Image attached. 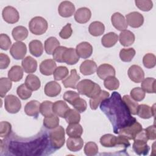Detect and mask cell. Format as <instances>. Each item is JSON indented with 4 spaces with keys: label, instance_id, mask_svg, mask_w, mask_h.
I'll return each mask as SVG.
<instances>
[{
    "label": "cell",
    "instance_id": "6da1fadb",
    "mask_svg": "<svg viewBox=\"0 0 156 156\" xmlns=\"http://www.w3.org/2000/svg\"><path fill=\"white\" fill-rule=\"evenodd\" d=\"M100 107L111 121L115 133H117L119 129L131 124L136 120L130 115L120 94L117 92H113L111 98L104 101Z\"/></svg>",
    "mask_w": 156,
    "mask_h": 156
},
{
    "label": "cell",
    "instance_id": "7a4b0ae2",
    "mask_svg": "<svg viewBox=\"0 0 156 156\" xmlns=\"http://www.w3.org/2000/svg\"><path fill=\"white\" fill-rule=\"evenodd\" d=\"M76 89L79 94L93 98L97 96L102 90L101 87L90 79H83L78 82Z\"/></svg>",
    "mask_w": 156,
    "mask_h": 156
},
{
    "label": "cell",
    "instance_id": "3957f363",
    "mask_svg": "<svg viewBox=\"0 0 156 156\" xmlns=\"http://www.w3.org/2000/svg\"><path fill=\"white\" fill-rule=\"evenodd\" d=\"M133 149L138 155H147L149 151V147L147 144L148 139L146 135L144 129H142L134 138Z\"/></svg>",
    "mask_w": 156,
    "mask_h": 156
},
{
    "label": "cell",
    "instance_id": "277c9868",
    "mask_svg": "<svg viewBox=\"0 0 156 156\" xmlns=\"http://www.w3.org/2000/svg\"><path fill=\"white\" fill-rule=\"evenodd\" d=\"M49 138L51 146L55 149L61 148L64 145L65 141L64 128L60 126L53 129L49 133Z\"/></svg>",
    "mask_w": 156,
    "mask_h": 156
},
{
    "label": "cell",
    "instance_id": "5b68a950",
    "mask_svg": "<svg viewBox=\"0 0 156 156\" xmlns=\"http://www.w3.org/2000/svg\"><path fill=\"white\" fill-rule=\"evenodd\" d=\"M48 24L47 21L41 16H35L29 23V30L33 34L40 35L46 32Z\"/></svg>",
    "mask_w": 156,
    "mask_h": 156
},
{
    "label": "cell",
    "instance_id": "8992f818",
    "mask_svg": "<svg viewBox=\"0 0 156 156\" xmlns=\"http://www.w3.org/2000/svg\"><path fill=\"white\" fill-rule=\"evenodd\" d=\"M142 129L141 124L136 120L131 124L119 129L116 134L121 135L128 140H134L136 135Z\"/></svg>",
    "mask_w": 156,
    "mask_h": 156
},
{
    "label": "cell",
    "instance_id": "52a82bcc",
    "mask_svg": "<svg viewBox=\"0 0 156 156\" xmlns=\"http://www.w3.org/2000/svg\"><path fill=\"white\" fill-rule=\"evenodd\" d=\"M4 107L5 110L12 114L18 113L21 108L20 100L13 94H9L4 98Z\"/></svg>",
    "mask_w": 156,
    "mask_h": 156
},
{
    "label": "cell",
    "instance_id": "ba28073f",
    "mask_svg": "<svg viewBox=\"0 0 156 156\" xmlns=\"http://www.w3.org/2000/svg\"><path fill=\"white\" fill-rule=\"evenodd\" d=\"M4 20L9 24H14L18 21L20 15L18 10L12 6H6L2 12Z\"/></svg>",
    "mask_w": 156,
    "mask_h": 156
},
{
    "label": "cell",
    "instance_id": "9c48e42d",
    "mask_svg": "<svg viewBox=\"0 0 156 156\" xmlns=\"http://www.w3.org/2000/svg\"><path fill=\"white\" fill-rule=\"evenodd\" d=\"M26 52V45L21 41H16L14 43L10 49V54L16 60L23 59Z\"/></svg>",
    "mask_w": 156,
    "mask_h": 156
},
{
    "label": "cell",
    "instance_id": "30bf717a",
    "mask_svg": "<svg viewBox=\"0 0 156 156\" xmlns=\"http://www.w3.org/2000/svg\"><path fill=\"white\" fill-rule=\"evenodd\" d=\"M127 74L130 79L135 83H140L144 78L143 69L140 66L136 65L130 66L128 69Z\"/></svg>",
    "mask_w": 156,
    "mask_h": 156
},
{
    "label": "cell",
    "instance_id": "8fae6325",
    "mask_svg": "<svg viewBox=\"0 0 156 156\" xmlns=\"http://www.w3.org/2000/svg\"><path fill=\"white\" fill-rule=\"evenodd\" d=\"M126 20L127 25L133 28L141 27L144 23V17L142 14L138 12H132L126 15Z\"/></svg>",
    "mask_w": 156,
    "mask_h": 156
},
{
    "label": "cell",
    "instance_id": "7c38bea8",
    "mask_svg": "<svg viewBox=\"0 0 156 156\" xmlns=\"http://www.w3.org/2000/svg\"><path fill=\"white\" fill-rule=\"evenodd\" d=\"M75 12V6L70 1H62L58 7V14L63 18H68L71 16Z\"/></svg>",
    "mask_w": 156,
    "mask_h": 156
},
{
    "label": "cell",
    "instance_id": "4fadbf2b",
    "mask_svg": "<svg viewBox=\"0 0 156 156\" xmlns=\"http://www.w3.org/2000/svg\"><path fill=\"white\" fill-rule=\"evenodd\" d=\"M76 51L79 57L88 58L93 53V46L88 42L83 41L76 46Z\"/></svg>",
    "mask_w": 156,
    "mask_h": 156
},
{
    "label": "cell",
    "instance_id": "5bb4252c",
    "mask_svg": "<svg viewBox=\"0 0 156 156\" xmlns=\"http://www.w3.org/2000/svg\"><path fill=\"white\" fill-rule=\"evenodd\" d=\"M98 76L102 80L110 76H115L116 72L114 67L111 65L104 63L101 65L96 70Z\"/></svg>",
    "mask_w": 156,
    "mask_h": 156
},
{
    "label": "cell",
    "instance_id": "9a60e30c",
    "mask_svg": "<svg viewBox=\"0 0 156 156\" xmlns=\"http://www.w3.org/2000/svg\"><path fill=\"white\" fill-rule=\"evenodd\" d=\"M111 21L114 27L120 31L126 30L128 27L124 16L119 12H115L112 15Z\"/></svg>",
    "mask_w": 156,
    "mask_h": 156
},
{
    "label": "cell",
    "instance_id": "2e32d148",
    "mask_svg": "<svg viewBox=\"0 0 156 156\" xmlns=\"http://www.w3.org/2000/svg\"><path fill=\"white\" fill-rule=\"evenodd\" d=\"M57 64L52 59H46L41 62L40 65V71L44 76H51L53 74Z\"/></svg>",
    "mask_w": 156,
    "mask_h": 156
},
{
    "label": "cell",
    "instance_id": "e0dca14e",
    "mask_svg": "<svg viewBox=\"0 0 156 156\" xmlns=\"http://www.w3.org/2000/svg\"><path fill=\"white\" fill-rule=\"evenodd\" d=\"M91 16V10L88 8L85 7L78 9L74 14V19L76 21L80 24L87 23L90 20Z\"/></svg>",
    "mask_w": 156,
    "mask_h": 156
},
{
    "label": "cell",
    "instance_id": "ac0fdd59",
    "mask_svg": "<svg viewBox=\"0 0 156 156\" xmlns=\"http://www.w3.org/2000/svg\"><path fill=\"white\" fill-rule=\"evenodd\" d=\"M63 62L69 65H73L77 63L79 60L76 51L73 48H66L63 55Z\"/></svg>",
    "mask_w": 156,
    "mask_h": 156
},
{
    "label": "cell",
    "instance_id": "d6986e66",
    "mask_svg": "<svg viewBox=\"0 0 156 156\" xmlns=\"http://www.w3.org/2000/svg\"><path fill=\"white\" fill-rule=\"evenodd\" d=\"M136 115L143 119H149L155 116V104L150 107L146 104L138 105Z\"/></svg>",
    "mask_w": 156,
    "mask_h": 156
},
{
    "label": "cell",
    "instance_id": "ffe728a7",
    "mask_svg": "<svg viewBox=\"0 0 156 156\" xmlns=\"http://www.w3.org/2000/svg\"><path fill=\"white\" fill-rule=\"evenodd\" d=\"M80 79V77L77 74L76 69H73L71 70L70 75L62 80V83L65 88L76 89V85Z\"/></svg>",
    "mask_w": 156,
    "mask_h": 156
},
{
    "label": "cell",
    "instance_id": "44dd1931",
    "mask_svg": "<svg viewBox=\"0 0 156 156\" xmlns=\"http://www.w3.org/2000/svg\"><path fill=\"white\" fill-rule=\"evenodd\" d=\"M97 65L92 60L83 61L80 66V71L84 76H88L94 74L97 70Z\"/></svg>",
    "mask_w": 156,
    "mask_h": 156
},
{
    "label": "cell",
    "instance_id": "7402d4cb",
    "mask_svg": "<svg viewBox=\"0 0 156 156\" xmlns=\"http://www.w3.org/2000/svg\"><path fill=\"white\" fill-rule=\"evenodd\" d=\"M61 90V86L58 83L55 81H51L44 86V91L45 94L49 97H55L60 93Z\"/></svg>",
    "mask_w": 156,
    "mask_h": 156
},
{
    "label": "cell",
    "instance_id": "603a6c76",
    "mask_svg": "<svg viewBox=\"0 0 156 156\" xmlns=\"http://www.w3.org/2000/svg\"><path fill=\"white\" fill-rule=\"evenodd\" d=\"M69 109L67 104L62 100L55 101L52 105V111L54 115L61 118H65V115Z\"/></svg>",
    "mask_w": 156,
    "mask_h": 156
},
{
    "label": "cell",
    "instance_id": "cb8c5ba5",
    "mask_svg": "<svg viewBox=\"0 0 156 156\" xmlns=\"http://www.w3.org/2000/svg\"><path fill=\"white\" fill-rule=\"evenodd\" d=\"M24 112L29 116L37 117L40 112V104L36 100L28 102L24 107Z\"/></svg>",
    "mask_w": 156,
    "mask_h": 156
},
{
    "label": "cell",
    "instance_id": "d4e9b609",
    "mask_svg": "<svg viewBox=\"0 0 156 156\" xmlns=\"http://www.w3.org/2000/svg\"><path fill=\"white\" fill-rule=\"evenodd\" d=\"M21 65L23 70L26 73H33L37 70V62L33 57L27 56L23 59Z\"/></svg>",
    "mask_w": 156,
    "mask_h": 156
},
{
    "label": "cell",
    "instance_id": "484cf974",
    "mask_svg": "<svg viewBox=\"0 0 156 156\" xmlns=\"http://www.w3.org/2000/svg\"><path fill=\"white\" fill-rule=\"evenodd\" d=\"M118 39L121 45L127 47L134 43L135 37L133 32L129 30H124L119 34Z\"/></svg>",
    "mask_w": 156,
    "mask_h": 156
},
{
    "label": "cell",
    "instance_id": "4316f807",
    "mask_svg": "<svg viewBox=\"0 0 156 156\" xmlns=\"http://www.w3.org/2000/svg\"><path fill=\"white\" fill-rule=\"evenodd\" d=\"M110 94L105 90H101V92L95 97L90 99V106L91 110H96L99 105L105 99H108Z\"/></svg>",
    "mask_w": 156,
    "mask_h": 156
},
{
    "label": "cell",
    "instance_id": "83f0119b",
    "mask_svg": "<svg viewBox=\"0 0 156 156\" xmlns=\"http://www.w3.org/2000/svg\"><path fill=\"white\" fill-rule=\"evenodd\" d=\"M83 146V141L80 137H69L66 141L67 148L71 152L80 151Z\"/></svg>",
    "mask_w": 156,
    "mask_h": 156
},
{
    "label": "cell",
    "instance_id": "f1b7e54d",
    "mask_svg": "<svg viewBox=\"0 0 156 156\" xmlns=\"http://www.w3.org/2000/svg\"><path fill=\"white\" fill-rule=\"evenodd\" d=\"M30 53L34 57H40L43 52V46L42 43L38 40H34L29 44Z\"/></svg>",
    "mask_w": 156,
    "mask_h": 156
},
{
    "label": "cell",
    "instance_id": "f546056e",
    "mask_svg": "<svg viewBox=\"0 0 156 156\" xmlns=\"http://www.w3.org/2000/svg\"><path fill=\"white\" fill-rule=\"evenodd\" d=\"M24 83L31 91H37L41 86L40 79L37 76L32 74L27 76Z\"/></svg>",
    "mask_w": 156,
    "mask_h": 156
},
{
    "label": "cell",
    "instance_id": "4dcf8cb0",
    "mask_svg": "<svg viewBox=\"0 0 156 156\" xmlns=\"http://www.w3.org/2000/svg\"><path fill=\"white\" fill-rule=\"evenodd\" d=\"M13 38L16 41L24 40L28 36V30L23 26H18L13 28L12 32Z\"/></svg>",
    "mask_w": 156,
    "mask_h": 156
},
{
    "label": "cell",
    "instance_id": "1f68e13d",
    "mask_svg": "<svg viewBox=\"0 0 156 156\" xmlns=\"http://www.w3.org/2000/svg\"><path fill=\"white\" fill-rule=\"evenodd\" d=\"M101 144L105 147H112L118 145V136H115L112 134H105L100 138Z\"/></svg>",
    "mask_w": 156,
    "mask_h": 156
},
{
    "label": "cell",
    "instance_id": "d6a6232c",
    "mask_svg": "<svg viewBox=\"0 0 156 156\" xmlns=\"http://www.w3.org/2000/svg\"><path fill=\"white\" fill-rule=\"evenodd\" d=\"M118 40V35L113 32H110L102 37L101 38V43L105 48H111L116 43Z\"/></svg>",
    "mask_w": 156,
    "mask_h": 156
},
{
    "label": "cell",
    "instance_id": "836d02e7",
    "mask_svg": "<svg viewBox=\"0 0 156 156\" xmlns=\"http://www.w3.org/2000/svg\"><path fill=\"white\" fill-rule=\"evenodd\" d=\"M23 77V69L19 65L13 66L8 71V77L13 82H18Z\"/></svg>",
    "mask_w": 156,
    "mask_h": 156
},
{
    "label": "cell",
    "instance_id": "e575fe53",
    "mask_svg": "<svg viewBox=\"0 0 156 156\" xmlns=\"http://www.w3.org/2000/svg\"><path fill=\"white\" fill-rule=\"evenodd\" d=\"M88 31L89 33L94 37L100 36L104 34L105 31V26L104 24L100 21H93L90 24Z\"/></svg>",
    "mask_w": 156,
    "mask_h": 156
},
{
    "label": "cell",
    "instance_id": "d590c367",
    "mask_svg": "<svg viewBox=\"0 0 156 156\" xmlns=\"http://www.w3.org/2000/svg\"><path fill=\"white\" fill-rule=\"evenodd\" d=\"M66 133L69 137H80L83 133V128L79 123L70 124L66 129Z\"/></svg>",
    "mask_w": 156,
    "mask_h": 156
},
{
    "label": "cell",
    "instance_id": "8d00e7d4",
    "mask_svg": "<svg viewBox=\"0 0 156 156\" xmlns=\"http://www.w3.org/2000/svg\"><path fill=\"white\" fill-rule=\"evenodd\" d=\"M122 100L127 108L128 110L132 115H136L137 109L139 104L136 101H134L130 96L124 95L122 98Z\"/></svg>",
    "mask_w": 156,
    "mask_h": 156
},
{
    "label": "cell",
    "instance_id": "74e56055",
    "mask_svg": "<svg viewBox=\"0 0 156 156\" xmlns=\"http://www.w3.org/2000/svg\"><path fill=\"white\" fill-rule=\"evenodd\" d=\"M59 46V41L54 37H49L44 41V50L48 55L52 54L55 49Z\"/></svg>",
    "mask_w": 156,
    "mask_h": 156
},
{
    "label": "cell",
    "instance_id": "f35d334b",
    "mask_svg": "<svg viewBox=\"0 0 156 156\" xmlns=\"http://www.w3.org/2000/svg\"><path fill=\"white\" fill-rule=\"evenodd\" d=\"M141 88L147 93H155V79L153 77H147L141 82Z\"/></svg>",
    "mask_w": 156,
    "mask_h": 156
},
{
    "label": "cell",
    "instance_id": "ab89813d",
    "mask_svg": "<svg viewBox=\"0 0 156 156\" xmlns=\"http://www.w3.org/2000/svg\"><path fill=\"white\" fill-rule=\"evenodd\" d=\"M65 119L69 124L79 123L80 121V115L76 110L70 108L65 115Z\"/></svg>",
    "mask_w": 156,
    "mask_h": 156
},
{
    "label": "cell",
    "instance_id": "60d3db41",
    "mask_svg": "<svg viewBox=\"0 0 156 156\" xmlns=\"http://www.w3.org/2000/svg\"><path fill=\"white\" fill-rule=\"evenodd\" d=\"M135 50L132 48H123L119 52V57L122 62H129L135 55Z\"/></svg>",
    "mask_w": 156,
    "mask_h": 156
},
{
    "label": "cell",
    "instance_id": "b9f144b4",
    "mask_svg": "<svg viewBox=\"0 0 156 156\" xmlns=\"http://www.w3.org/2000/svg\"><path fill=\"white\" fill-rule=\"evenodd\" d=\"M53 103L49 101H44L40 104V113L44 117L54 115L52 111Z\"/></svg>",
    "mask_w": 156,
    "mask_h": 156
},
{
    "label": "cell",
    "instance_id": "7bdbcfd3",
    "mask_svg": "<svg viewBox=\"0 0 156 156\" xmlns=\"http://www.w3.org/2000/svg\"><path fill=\"white\" fill-rule=\"evenodd\" d=\"M12 85V80L9 78L1 77L0 79V96L4 98L6 93L11 89Z\"/></svg>",
    "mask_w": 156,
    "mask_h": 156
},
{
    "label": "cell",
    "instance_id": "ee69618b",
    "mask_svg": "<svg viewBox=\"0 0 156 156\" xmlns=\"http://www.w3.org/2000/svg\"><path fill=\"white\" fill-rule=\"evenodd\" d=\"M43 125L46 128L49 129H55L59 125V118L55 115L45 117L43 119Z\"/></svg>",
    "mask_w": 156,
    "mask_h": 156
},
{
    "label": "cell",
    "instance_id": "f6af8a7d",
    "mask_svg": "<svg viewBox=\"0 0 156 156\" xmlns=\"http://www.w3.org/2000/svg\"><path fill=\"white\" fill-rule=\"evenodd\" d=\"M68 69L64 66H59L57 67L53 73L54 79L57 80H62L65 79L68 75Z\"/></svg>",
    "mask_w": 156,
    "mask_h": 156
},
{
    "label": "cell",
    "instance_id": "bcb514c9",
    "mask_svg": "<svg viewBox=\"0 0 156 156\" xmlns=\"http://www.w3.org/2000/svg\"><path fill=\"white\" fill-rule=\"evenodd\" d=\"M104 86L109 90H117L119 87V82L115 76H110L104 79Z\"/></svg>",
    "mask_w": 156,
    "mask_h": 156
},
{
    "label": "cell",
    "instance_id": "7dc6e473",
    "mask_svg": "<svg viewBox=\"0 0 156 156\" xmlns=\"http://www.w3.org/2000/svg\"><path fill=\"white\" fill-rule=\"evenodd\" d=\"M32 91L29 89L25 83L20 85L16 90V93L18 96L23 100H26L29 99L32 95Z\"/></svg>",
    "mask_w": 156,
    "mask_h": 156
},
{
    "label": "cell",
    "instance_id": "c3c4849f",
    "mask_svg": "<svg viewBox=\"0 0 156 156\" xmlns=\"http://www.w3.org/2000/svg\"><path fill=\"white\" fill-rule=\"evenodd\" d=\"M143 63L146 68H153L156 64V57L154 54L147 53L143 58Z\"/></svg>",
    "mask_w": 156,
    "mask_h": 156
},
{
    "label": "cell",
    "instance_id": "681fc988",
    "mask_svg": "<svg viewBox=\"0 0 156 156\" xmlns=\"http://www.w3.org/2000/svg\"><path fill=\"white\" fill-rule=\"evenodd\" d=\"M130 97L135 101L140 102L145 98V92L140 87H135L130 91Z\"/></svg>",
    "mask_w": 156,
    "mask_h": 156
},
{
    "label": "cell",
    "instance_id": "f907efd6",
    "mask_svg": "<svg viewBox=\"0 0 156 156\" xmlns=\"http://www.w3.org/2000/svg\"><path fill=\"white\" fill-rule=\"evenodd\" d=\"M136 6L142 11L148 12L153 7V2L151 0H135Z\"/></svg>",
    "mask_w": 156,
    "mask_h": 156
},
{
    "label": "cell",
    "instance_id": "816d5d0a",
    "mask_svg": "<svg viewBox=\"0 0 156 156\" xmlns=\"http://www.w3.org/2000/svg\"><path fill=\"white\" fill-rule=\"evenodd\" d=\"M84 152L88 156H94L98 152V146L94 142H88L85 145Z\"/></svg>",
    "mask_w": 156,
    "mask_h": 156
},
{
    "label": "cell",
    "instance_id": "f5cc1de1",
    "mask_svg": "<svg viewBox=\"0 0 156 156\" xmlns=\"http://www.w3.org/2000/svg\"><path fill=\"white\" fill-rule=\"evenodd\" d=\"M12 132V125L7 121H2L0 123V136L7 137Z\"/></svg>",
    "mask_w": 156,
    "mask_h": 156
},
{
    "label": "cell",
    "instance_id": "db71d44e",
    "mask_svg": "<svg viewBox=\"0 0 156 156\" xmlns=\"http://www.w3.org/2000/svg\"><path fill=\"white\" fill-rule=\"evenodd\" d=\"M79 98V94L76 91H66L63 96V99L72 105L74 102Z\"/></svg>",
    "mask_w": 156,
    "mask_h": 156
},
{
    "label": "cell",
    "instance_id": "11a10c76",
    "mask_svg": "<svg viewBox=\"0 0 156 156\" xmlns=\"http://www.w3.org/2000/svg\"><path fill=\"white\" fill-rule=\"evenodd\" d=\"M12 41L9 37L5 34H1L0 35V48L1 49L7 51L11 46Z\"/></svg>",
    "mask_w": 156,
    "mask_h": 156
},
{
    "label": "cell",
    "instance_id": "9f6ffc18",
    "mask_svg": "<svg viewBox=\"0 0 156 156\" xmlns=\"http://www.w3.org/2000/svg\"><path fill=\"white\" fill-rule=\"evenodd\" d=\"M66 48H67L63 46L57 47L52 54L54 60L59 63H63V55Z\"/></svg>",
    "mask_w": 156,
    "mask_h": 156
},
{
    "label": "cell",
    "instance_id": "6f0895ef",
    "mask_svg": "<svg viewBox=\"0 0 156 156\" xmlns=\"http://www.w3.org/2000/svg\"><path fill=\"white\" fill-rule=\"evenodd\" d=\"M73 106L74 107L75 110H76L78 112L83 113L86 110L87 104L85 99L79 98L74 102V103L73 104Z\"/></svg>",
    "mask_w": 156,
    "mask_h": 156
},
{
    "label": "cell",
    "instance_id": "680465c9",
    "mask_svg": "<svg viewBox=\"0 0 156 156\" xmlns=\"http://www.w3.org/2000/svg\"><path fill=\"white\" fill-rule=\"evenodd\" d=\"M73 34V30L71 29V24L67 23L61 30L59 33V36L63 39L69 38Z\"/></svg>",
    "mask_w": 156,
    "mask_h": 156
},
{
    "label": "cell",
    "instance_id": "91938a15",
    "mask_svg": "<svg viewBox=\"0 0 156 156\" xmlns=\"http://www.w3.org/2000/svg\"><path fill=\"white\" fill-rule=\"evenodd\" d=\"M10 62L9 56L4 53L0 54V68L1 69L7 68Z\"/></svg>",
    "mask_w": 156,
    "mask_h": 156
},
{
    "label": "cell",
    "instance_id": "94428289",
    "mask_svg": "<svg viewBox=\"0 0 156 156\" xmlns=\"http://www.w3.org/2000/svg\"><path fill=\"white\" fill-rule=\"evenodd\" d=\"M146 135L148 140H155V125L150 126L147 128L144 129Z\"/></svg>",
    "mask_w": 156,
    "mask_h": 156
}]
</instances>
